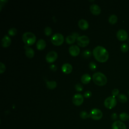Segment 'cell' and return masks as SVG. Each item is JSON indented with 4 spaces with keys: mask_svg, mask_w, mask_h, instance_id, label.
Segmentation results:
<instances>
[{
    "mask_svg": "<svg viewBox=\"0 0 129 129\" xmlns=\"http://www.w3.org/2000/svg\"><path fill=\"white\" fill-rule=\"evenodd\" d=\"M76 38L72 35L68 36L66 38V41L68 44H71L75 42Z\"/></svg>",
    "mask_w": 129,
    "mask_h": 129,
    "instance_id": "7402d4cb",
    "label": "cell"
},
{
    "mask_svg": "<svg viewBox=\"0 0 129 129\" xmlns=\"http://www.w3.org/2000/svg\"><path fill=\"white\" fill-rule=\"evenodd\" d=\"M44 33L46 36H50L52 33V29L50 27H46L44 29Z\"/></svg>",
    "mask_w": 129,
    "mask_h": 129,
    "instance_id": "83f0119b",
    "label": "cell"
},
{
    "mask_svg": "<svg viewBox=\"0 0 129 129\" xmlns=\"http://www.w3.org/2000/svg\"><path fill=\"white\" fill-rule=\"evenodd\" d=\"M57 53L55 51H51L46 54L45 59L47 62L49 63H52L57 59Z\"/></svg>",
    "mask_w": 129,
    "mask_h": 129,
    "instance_id": "9c48e42d",
    "label": "cell"
},
{
    "mask_svg": "<svg viewBox=\"0 0 129 129\" xmlns=\"http://www.w3.org/2000/svg\"><path fill=\"white\" fill-rule=\"evenodd\" d=\"M111 118L112 120H115L117 118V115L116 113H112L111 116Z\"/></svg>",
    "mask_w": 129,
    "mask_h": 129,
    "instance_id": "e575fe53",
    "label": "cell"
},
{
    "mask_svg": "<svg viewBox=\"0 0 129 129\" xmlns=\"http://www.w3.org/2000/svg\"><path fill=\"white\" fill-rule=\"evenodd\" d=\"M80 116L82 119H86L87 118L90 117V114H88L85 111H82L80 113Z\"/></svg>",
    "mask_w": 129,
    "mask_h": 129,
    "instance_id": "d4e9b609",
    "label": "cell"
},
{
    "mask_svg": "<svg viewBox=\"0 0 129 129\" xmlns=\"http://www.w3.org/2000/svg\"><path fill=\"white\" fill-rule=\"evenodd\" d=\"M92 79L94 83L98 86H102L105 85L107 81V78L103 73L97 72L93 75Z\"/></svg>",
    "mask_w": 129,
    "mask_h": 129,
    "instance_id": "7a4b0ae2",
    "label": "cell"
},
{
    "mask_svg": "<svg viewBox=\"0 0 129 129\" xmlns=\"http://www.w3.org/2000/svg\"><path fill=\"white\" fill-rule=\"evenodd\" d=\"M90 42V39L89 37L86 35H82L79 36V37L77 39V43L78 45L81 47H85L87 46Z\"/></svg>",
    "mask_w": 129,
    "mask_h": 129,
    "instance_id": "52a82bcc",
    "label": "cell"
},
{
    "mask_svg": "<svg viewBox=\"0 0 129 129\" xmlns=\"http://www.w3.org/2000/svg\"><path fill=\"white\" fill-rule=\"evenodd\" d=\"M120 49L122 52H126L128 50V45L126 43H122L121 45Z\"/></svg>",
    "mask_w": 129,
    "mask_h": 129,
    "instance_id": "484cf974",
    "label": "cell"
},
{
    "mask_svg": "<svg viewBox=\"0 0 129 129\" xmlns=\"http://www.w3.org/2000/svg\"><path fill=\"white\" fill-rule=\"evenodd\" d=\"M119 118L122 121H126L129 119V115L125 112H122L119 115Z\"/></svg>",
    "mask_w": 129,
    "mask_h": 129,
    "instance_id": "cb8c5ba5",
    "label": "cell"
},
{
    "mask_svg": "<svg viewBox=\"0 0 129 129\" xmlns=\"http://www.w3.org/2000/svg\"><path fill=\"white\" fill-rule=\"evenodd\" d=\"M91 80V77L90 75L88 74H84L81 78V81L82 83L84 84H88Z\"/></svg>",
    "mask_w": 129,
    "mask_h": 129,
    "instance_id": "d6986e66",
    "label": "cell"
},
{
    "mask_svg": "<svg viewBox=\"0 0 129 129\" xmlns=\"http://www.w3.org/2000/svg\"><path fill=\"white\" fill-rule=\"evenodd\" d=\"M119 94V90L118 89H114L112 91V96L114 97L115 96H118Z\"/></svg>",
    "mask_w": 129,
    "mask_h": 129,
    "instance_id": "d6a6232c",
    "label": "cell"
},
{
    "mask_svg": "<svg viewBox=\"0 0 129 129\" xmlns=\"http://www.w3.org/2000/svg\"><path fill=\"white\" fill-rule=\"evenodd\" d=\"M89 68L92 70V71H94L96 70V67H97V66H96V64L95 62L94 61H91L90 62L89 64Z\"/></svg>",
    "mask_w": 129,
    "mask_h": 129,
    "instance_id": "f546056e",
    "label": "cell"
},
{
    "mask_svg": "<svg viewBox=\"0 0 129 129\" xmlns=\"http://www.w3.org/2000/svg\"><path fill=\"white\" fill-rule=\"evenodd\" d=\"M90 10L92 14L94 15H98L101 13L100 7L96 4H92L90 7Z\"/></svg>",
    "mask_w": 129,
    "mask_h": 129,
    "instance_id": "4fadbf2b",
    "label": "cell"
},
{
    "mask_svg": "<svg viewBox=\"0 0 129 129\" xmlns=\"http://www.w3.org/2000/svg\"><path fill=\"white\" fill-rule=\"evenodd\" d=\"M128 43H129V39H128Z\"/></svg>",
    "mask_w": 129,
    "mask_h": 129,
    "instance_id": "f35d334b",
    "label": "cell"
},
{
    "mask_svg": "<svg viewBox=\"0 0 129 129\" xmlns=\"http://www.w3.org/2000/svg\"><path fill=\"white\" fill-rule=\"evenodd\" d=\"M91 96H92V92L90 91H87L84 94V96L87 98H90Z\"/></svg>",
    "mask_w": 129,
    "mask_h": 129,
    "instance_id": "836d02e7",
    "label": "cell"
},
{
    "mask_svg": "<svg viewBox=\"0 0 129 129\" xmlns=\"http://www.w3.org/2000/svg\"><path fill=\"white\" fill-rule=\"evenodd\" d=\"M117 101L113 96H109L106 98L104 102V106L108 109H112L116 105Z\"/></svg>",
    "mask_w": 129,
    "mask_h": 129,
    "instance_id": "5b68a950",
    "label": "cell"
},
{
    "mask_svg": "<svg viewBox=\"0 0 129 129\" xmlns=\"http://www.w3.org/2000/svg\"><path fill=\"white\" fill-rule=\"evenodd\" d=\"M61 70L64 73L68 74L72 72L73 70V67L69 63H65L62 64L61 67Z\"/></svg>",
    "mask_w": 129,
    "mask_h": 129,
    "instance_id": "5bb4252c",
    "label": "cell"
},
{
    "mask_svg": "<svg viewBox=\"0 0 129 129\" xmlns=\"http://www.w3.org/2000/svg\"><path fill=\"white\" fill-rule=\"evenodd\" d=\"M112 129H126L124 123L119 120L115 121L112 124Z\"/></svg>",
    "mask_w": 129,
    "mask_h": 129,
    "instance_id": "7c38bea8",
    "label": "cell"
},
{
    "mask_svg": "<svg viewBox=\"0 0 129 129\" xmlns=\"http://www.w3.org/2000/svg\"><path fill=\"white\" fill-rule=\"evenodd\" d=\"M84 101V97L80 94H76L74 95L72 98L73 104L76 106L81 105Z\"/></svg>",
    "mask_w": 129,
    "mask_h": 129,
    "instance_id": "ba28073f",
    "label": "cell"
},
{
    "mask_svg": "<svg viewBox=\"0 0 129 129\" xmlns=\"http://www.w3.org/2000/svg\"><path fill=\"white\" fill-rule=\"evenodd\" d=\"M116 37L120 41H125L128 37V34L125 30L120 29L116 33Z\"/></svg>",
    "mask_w": 129,
    "mask_h": 129,
    "instance_id": "30bf717a",
    "label": "cell"
},
{
    "mask_svg": "<svg viewBox=\"0 0 129 129\" xmlns=\"http://www.w3.org/2000/svg\"><path fill=\"white\" fill-rule=\"evenodd\" d=\"M17 30L15 28H11L8 30V33L11 36H15L17 34Z\"/></svg>",
    "mask_w": 129,
    "mask_h": 129,
    "instance_id": "4316f807",
    "label": "cell"
},
{
    "mask_svg": "<svg viewBox=\"0 0 129 129\" xmlns=\"http://www.w3.org/2000/svg\"><path fill=\"white\" fill-rule=\"evenodd\" d=\"M91 54H92V53L90 50H86L83 51V56H84L86 58H88V57H89L90 56H91Z\"/></svg>",
    "mask_w": 129,
    "mask_h": 129,
    "instance_id": "f1b7e54d",
    "label": "cell"
},
{
    "mask_svg": "<svg viewBox=\"0 0 129 129\" xmlns=\"http://www.w3.org/2000/svg\"><path fill=\"white\" fill-rule=\"evenodd\" d=\"M78 26L82 30H86L89 27L88 22L85 19H80L78 22Z\"/></svg>",
    "mask_w": 129,
    "mask_h": 129,
    "instance_id": "2e32d148",
    "label": "cell"
},
{
    "mask_svg": "<svg viewBox=\"0 0 129 129\" xmlns=\"http://www.w3.org/2000/svg\"><path fill=\"white\" fill-rule=\"evenodd\" d=\"M47 87L49 89H54L57 86V83L54 81L46 82Z\"/></svg>",
    "mask_w": 129,
    "mask_h": 129,
    "instance_id": "ffe728a7",
    "label": "cell"
},
{
    "mask_svg": "<svg viewBox=\"0 0 129 129\" xmlns=\"http://www.w3.org/2000/svg\"><path fill=\"white\" fill-rule=\"evenodd\" d=\"M51 41L54 45H60L64 41V37L60 33H55L52 36L51 38Z\"/></svg>",
    "mask_w": 129,
    "mask_h": 129,
    "instance_id": "277c9868",
    "label": "cell"
},
{
    "mask_svg": "<svg viewBox=\"0 0 129 129\" xmlns=\"http://www.w3.org/2000/svg\"><path fill=\"white\" fill-rule=\"evenodd\" d=\"M103 116L102 111L98 108H94L92 109L90 112V116L94 120H99Z\"/></svg>",
    "mask_w": 129,
    "mask_h": 129,
    "instance_id": "8992f818",
    "label": "cell"
},
{
    "mask_svg": "<svg viewBox=\"0 0 129 129\" xmlns=\"http://www.w3.org/2000/svg\"><path fill=\"white\" fill-rule=\"evenodd\" d=\"M117 98L119 101L121 103H125L127 100V97L125 95L122 94L118 95L117 96Z\"/></svg>",
    "mask_w": 129,
    "mask_h": 129,
    "instance_id": "603a6c76",
    "label": "cell"
},
{
    "mask_svg": "<svg viewBox=\"0 0 129 129\" xmlns=\"http://www.w3.org/2000/svg\"><path fill=\"white\" fill-rule=\"evenodd\" d=\"M22 40L26 45L30 46L33 45L35 42L36 37L33 33L27 32L23 34Z\"/></svg>",
    "mask_w": 129,
    "mask_h": 129,
    "instance_id": "3957f363",
    "label": "cell"
},
{
    "mask_svg": "<svg viewBox=\"0 0 129 129\" xmlns=\"http://www.w3.org/2000/svg\"><path fill=\"white\" fill-rule=\"evenodd\" d=\"M93 54L95 58L99 62L106 61L109 58V53L107 50L103 46H97L93 50Z\"/></svg>",
    "mask_w": 129,
    "mask_h": 129,
    "instance_id": "6da1fadb",
    "label": "cell"
},
{
    "mask_svg": "<svg viewBox=\"0 0 129 129\" xmlns=\"http://www.w3.org/2000/svg\"><path fill=\"white\" fill-rule=\"evenodd\" d=\"M11 43V39L7 35H5L1 40V44L3 47H7L10 45Z\"/></svg>",
    "mask_w": 129,
    "mask_h": 129,
    "instance_id": "9a60e30c",
    "label": "cell"
},
{
    "mask_svg": "<svg viewBox=\"0 0 129 129\" xmlns=\"http://www.w3.org/2000/svg\"><path fill=\"white\" fill-rule=\"evenodd\" d=\"M117 20H118L117 17L115 15L113 14L110 15V17H109L108 21L111 24L113 25V24H115L117 22Z\"/></svg>",
    "mask_w": 129,
    "mask_h": 129,
    "instance_id": "44dd1931",
    "label": "cell"
},
{
    "mask_svg": "<svg viewBox=\"0 0 129 129\" xmlns=\"http://www.w3.org/2000/svg\"><path fill=\"white\" fill-rule=\"evenodd\" d=\"M69 51L70 54L73 56H76L80 52V49L79 46L76 45H73L69 47Z\"/></svg>",
    "mask_w": 129,
    "mask_h": 129,
    "instance_id": "8fae6325",
    "label": "cell"
},
{
    "mask_svg": "<svg viewBox=\"0 0 129 129\" xmlns=\"http://www.w3.org/2000/svg\"><path fill=\"white\" fill-rule=\"evenodd\" d=\"M46 47V42L43 39H40L36 43V47L38 50H41L44 49Z\"/></svg>",
    "mask_w": 129,
    "mask_h": 129,
    "instance_id": "ac0fdd59",
    "label": "cell"
},
{
    "mask_svg": "<svg viewBox=\"0 0 129 129\" xmlns=\"http://www.w3.org/2000/svg\"><path fill=\"white\" fill-rule=\"evenodd\" d=\"M128 95H129V90H128Z\"/></svg>",
    "mask_w": 129,
    "mask_h": 129,
    "instance_id": "74e56055",
    "label": "cell"
},
{
    "mask_svg": "<svg viewBox=\"0 0 129 129\" xmlns=\"http://www.w3.org/2000/svg\"><path fill=\"white\" fill-rule=\"evenodd\" d=\"M50 69L51 70L55 71H56V70H57V67H56V66L55 65H54V64H51V65L50 66Z\"/></svg>",
    "mask_w": 129,
    "mask_h": 129,
    "instance_id": "d590c367",
    "label": "cell"
},
{
    "mask_svg": "<svg viewBox=\"0 0 129 129\" xmlns=\"http://www.w3.org/2000/svg\"><path fill=\"white\" fill-rule=\"evenodd\" d=\"M72 35H73L76 39H78L79 37V34L76 32H74L72 34Z\"/></svg>",
    "mask_w": 129,
    "mask_h": 129,
    "instance_id": "8d00e7d4",
    "label": "cell"
},
{
    "mask_svg": "<svg viewBox=\"0 0 129 129\" xmlns=\"http://www.w3.org/2000/svg\"><path fill=\"white\" fill-rule=\"evenodd\" d=\"M6 70V66L3 62H0V73L3 74Z\"/></svg>",
    "mask_w": 129,
    "mask_h": 129,
    "instance_id": "1f68e13d",
    "label": "cell"
},
{
    "mask_svg": "<svg viewBox=\"0 0 129 129\" xmlns=\"http://www.w3.org/2000/svg\"><path fill=\"white\" fill-rule=\"evenodd\" d=\"M24 48L25 49V54L26 56L29 58H32L34 55V50L27 45H25Z\"/></svg>",
    "mask_w": 129,
    "mask_h": 129,
    "instance_id": "e0dca14e",
    "label": "cell"
},
{
    "mask_svg": "<svg viewBox=\"0 0 129 129\" xmlns=\"http://www.w3.org/2000/svg\"><path fill=\"white\" fill-rule=\"evenodd\" d=\"M75 89H76V90L77 91H82L83 89V86L80 84V83H77L75 85Z\"/></svg>",
    "mask_w": 129,
    "mask_h": 129,
    "instance_id": "4dcf8cb0",
    "label": "cell"
}]
</instances>
